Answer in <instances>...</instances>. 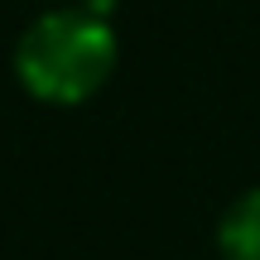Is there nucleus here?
Here are the masks:
<instances>
[{"label": "nucleus", "instance_id": "1", "mask_svg": "<svg viewBox=\"0 0 260 260\" xmlns=\"http://www.w3.org/2000/svg\"><path fill=\"white\" fill-rule=\"evenodd\" d=\"M116 29L92 10H48L19 34L15 77L44 106H82L116 73Z\"/></svg>", "mask_w": 260, "mask_h": 260}, {"label": "nucleus", "instance_id": "2", "mask_svg": "<svg viewBox=\"0 0 260 260\" xmlns=\"http://www.w3.org/2000/svg\"><path fill=\"white\" fill-rule=\"evenodd\" d=\"M222 260H260V188H246L217 222Z\"/></svg>", "mask_w": 260, "mask_h": 260}]
</instances>
